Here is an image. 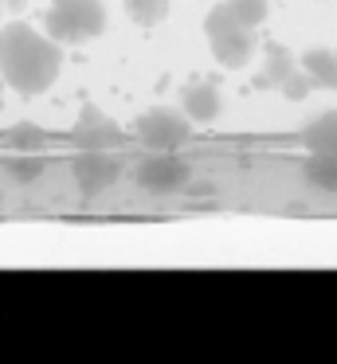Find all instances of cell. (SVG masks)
Segmentation results:
<instances>
[{
	"label": "cell",
	"instance_id": "1",
	"mask_svg": "<svg viewBox=\"0 0 337 364\" xmlns=\"http://www.w3.org/2000/svg\"><path fill=\"white\" fill-rule=\"evenodd\" d=\"M59 67H63V51L51 36L36 32L20 20L0 28V79L16 95L24 98L43 95L59 79Z\"/></svg>",
	"mask_w": 337,
	"mask_h": 364
},
{
	"label": "cell",
	"instance_id": "2",
	"mask_svg": "<svg viewBox=\"0 0 337 364\" xmlns=\"http://www.w3.org/2000/svg\"><path fill=\"white\" fill-rule=\"evenodd\" d=\"M43 28L55 43H86L102 36L106 9H102V0H51Z\"/></svg>",
	"mask_w": 337,
	"mask_h": 364
},
{
	"label": "cell",
	"instance_id": "3",
	"mask_svg": "<svg viewBox=\"0 0 337 364\" xmlns=\"http://www.w3.org/2000/svg\"><path fill=\"white\" fill-rule=\"evenodd\" d=\"M192 181V165L185 157H177L172 149H157L153 157H145L138 165V184L153 196H172V192H185Z\"/></svg>",
	"mask_w": 337,
	"mask_h": 364
},
{
	"label": "cell",
	"instance_id": "4",
	"mask_svg": "<svg viewBox=\"0 0 337 364\" xmlns=\"http://www.w3.org/2000/svg\"><path fill=\"white\" fill-rule=\"evenodd\" d=\"M133 129H138L141 145H149V149H177V145L188 137L192 122H188L185 114L169 110V106H153V110L141 114Z\"/></svg>",
	"mask_w": 337,
	"mask_h": 364
},
{
	"label": "cell",
	"instance_id": "5",
	"mask_svg": "<svg viewBox=\"0 0 337 364\" xmlns=\"http://www.w3.org/2000/svg\"><path fill=\"white\" fill-rule=\"evenodd\" d=\"M118 176H122V161L106 149H86L78 153L75 161V181H78V192L83 196H98V192L114 188Z\"/></svg>",
	"mask_w": 337,
	"mask_h": 364
},
{
	"label": "cell",
	"instance_id": "6",
	"mask_svg": "<svg viewBox=\"0 0 337 364\" xmlns=\"http://www.w3.org/2000/svg\"><path fill=\"white\" fill-rule=\"evenodd\" d=\"M180 106H185V118L188 122H200V126H208V122L219 118V110H224V98H219V87L212 79H192L185 90H180Z\"/></svg>",
	"mask_w": 337,
	"mask_h": 364
},
{
	"label": "cell",
	"instance_id": "7",
	"mask_svg": "<svg viewBox=\"0 0 337 364\" xmlns=\"http://www.w3.org/2000/svg\"><path fill=\"white\" fill-rule=\"evenodd\" d=\"M212 55H216L219 67H227V71H239V67H247V59L255 55V40H251V28H232V32H219L212 36Z\"/></svg>",
	"mask_w": 337,
	"mask_h": 364
},
{
	"label": "cell",
	"instance_id": "8",
	"mask_svg": "<svg viewBox=\"0 0 337 364\" xmlns=\"http://www.w3.org/2000/svg\"><path fill=\"white\" fill-rule=\"evenodd\" d=\"M71 137H75L78 145H86V149H106V145L118 137V126L98 110V106H86V110L78 114V122H75V129H71Z\"/></svg>",
	"mask_w": 337,
	"mask_h": 364
},
{
	"label": "cell",
	"instance_id": "9",
	"mask_svg": "<svg viewBox=\"0 0 337 364\" xmlns=\"http://www.w3.org/2000/svg\"><path fill=\"white\" fill-rule=\"evenodd\" d=\"M263 55H266V63H263V75H259V87H263V90L279 87V82H282V79H286V75L298 67V63H294V51H290V48H282L279 40H271V43H266V48H263Z\"/></svg>",
	"mask_w": 337,
	"mask_h": 364
},
{
	"label": "cell",
	"instance_id": "10",
	"mask_svg": "<svg viewBox=\"0 0 337 364\" xmlns=\"http://www.w3.org/2000/svg\"><path fill=\"white\" fill-rule=\"evenodd\" d=\"M302 71L313 79V87L337 90V51L329 48H310L302 55Z\"/></svg>",
	"mask_w": 337,
	"mask_h": 364
},
{
	"label": "cell",
	"instance_id": "11",
	"mask_svg": "<svg viewBox=\"0 0 337 364\" xmlns=\"http://www.w3.org/2000/svg\"><path fill=\"white\" fill-rule=\"evenodd\" d=\"M302 141L310 153H337V110H326L302 129Z\"/></svg>",
	"mask_w": 337,
	"mask_h": 364
},
{
	"label": "cell",
	"instance_id": "12",
	"mask_svg": "<svg viewBox=\"0 0 337 364\" xmlns=\"http://www.w3.org/2000/svg\"><path fill=\"white\" fill-rule=\"evenodd\" d=\"M302 173L318 192L337 196V153H310V161H306Z\"/></svg>",
	"mask_w": 337,
	"mask_h": 364
},
{
	"label": "cell",
	"instance_id": "13",
	"mask_svg": "<svg viewBox=\"0 0 337 364\" xmlns=\"http://www.w3.org/2000/svg\"><path fill=\"white\" fill-rule=\"evenodd\" d=\"M125 12H130L133 24L141 28H153L169 16V0H125Z\"/></svg>",
	"mask_w": 337,
	"mask_h": 364
},
{
	"label": "cell",
	"instance_id": "14",
	"mask_svg": "<svg viewBox=\"0 0 337 364\" xmlns=\"http://www.w3.org/2000/svg\"><path fill=\"white\" fill-rule=\"evenodd\" d=\"M227 4H232L235 16H239L251 32H255V28L266 20V0H227Z\"/></svg>",
	"mask_w": 337,
	"mask_h": 364
},
{
	"label": "cell",
	"instance_id": "15",
	"mask_svg": "<svg viewBox=\"0 0 337 364\" xmlns=\"http://www.w3.org/2000/svg\"><path fill=\"white\" fill-rule=\"evenodd\" d=\"M310 87H313V79H310V75H306V71H298V67H294V71H290L286 79L279 82V90H282V95L290 98V102H302V98L310 95Z\"/></svg>",
	"mask_w": 337,
	"mask_h": 364
},
{
	"label": "cell",
	"instance_id": "16",
	"mask_svg": "<svg viewBox=\"0 0 337 364\" xmlns=\"http://www.w3.org/2000/svg\"><path fill=\"white\" fill-rule=\"evenodd\" d=\"M8 141H12V145H20V149H36V145L43 141V134H39L36 126H24V122H20V126H12V129H8Z\"/></svg>",
	"mask_w": 337,
	"mask_h": 364
},
{
	"label": "cell",
	"instance_id": "17",
	"mask_svg": "<svg viewBox=\"0 0 337 364\" xmlns=\"http://www.w3.org/2000/svg\"><path fill=\"white\" fill-rule=\"evenodd\" d=\"M12 173H16V181H36V176L43 173V161L39 157H20V161H12Z\"/></svg>",
	"mask_w": 337,
	"mask_h": 364
},
{
	"label": "cell",
	"instance_id": "18",
	"mask_svg": "<svg viewBox=\"0 0 337 364\" xmlns=\"http://www.w3.org/2000/svg\"><path fill=\"white\" fill-rule=\"evenodd\" d=\"M0 110H4V79H0Z\"/></svg>",
	"mask_w": 337,
	"mask_h": 364
},
{
	"label": "cell",
	"instance_id": "19",
	"mask_svg": "<svg viewBox=\"0 0 337 364\" xmlns=\"http://www.w3.org/2000/svg\"><path fill=\"white\" fill-rule=\"evenodd\" d=\"M0 12H4V0H0Z\"/></svg>",
	"mask_w": 337,
	"mask_h": 364
}]
</instances>
